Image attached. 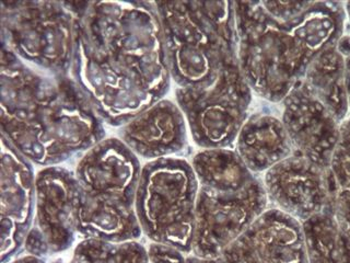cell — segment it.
Here are the masks:
<instances>
[{
  "mask_svg": "<svg viewBox=\"0 0 350 263\" xmlns=\"http://www.w3.org/2000/svg\"><path fill=\"white\" fill-rule=\"evenodd\" d=\"M70 77L109 125L161 101L172 77L156 3H83Z\"/></svg>",
  "mask_w": 350,
  "mask_h": 263,
  "instance_id": "6da1fadb",
  "label": "cell"
},
{
  "mask_svg": "<svg viewBox=\"0 0 350 263\" xmlns=\"http://www.w3.org/2000/svg\"><path fill=\"white\" fill-rule=\"evenodd\" d=\"M120 136L136 156L169 158L185 149V116L178 105L161 100L124 125Z\"/></svg>",
  "mask_w": 350,
  "mask_h": 263,
  "instance_id": "9a60e30c",
  "label": "cell"
},
{
  "mask_svg": "<svg viewBox=\"0 0 350 263\" xmlns=\"http://www.w3.org/2000/svg\"><path fill=\"white\" fill-rule=\"evenodd\" d=\"M235 142V151L253 175L266 173L293 153L282 118L269 108L249 115Z\"/></svg>",
  "mask_w": 350,
  "mask_h": 263,
  "instance_id": "2e32d148",
  "label": "cell"
},
{
  "mask_svg": "<svg viewBox=\"0 0 350 263\" xmlns=\"http://www.w3.org/2000/svg\"><path fill=\"white\" fill-rule=\"evenodd\" d=\"M345 9H346V14H347L348 20H349L350 22V3L345 5Z\"/></svg>",
  "mask_w": 350,
  "mask_h": 263,
  "instance_id": "83f0119b",
  "label": "cell"
},
{
  "mask_svg": "<svg viewBox=\"0 0 350 263\" xmlns=\"http://www.w3.org/2000/svg\"><path fill=\"white\" fill-rule=\"evenodd\" d=\"M238 60L257 96L280 103L306 75L312 62L345 34V5L309 1L289 19L271 16L262 1L234 3Z\"/></svg>",
  "mask_w": 350,
  "mask_h": 263,
  "instance_id": "3957f363",
  "label": "cell"
},
{
  "mask_svg": "<svg viewBox=\"0 0 350 263\" xmlns=\"http://www.w3.org/2000/svg\"><path fill=\"white\" fill-rule=\"evenodd\" d=\"M25 249L34 257L44 258L51 255L49 244L38 226H33L25 241Z\"/></svg>",
  "mask_w": 350,
  "mask_h": 263,
  "instance_id": "cb8c5ba5",
  "label": "cell"
},
{
  "mask_svg": "<svg viewBox=\"0 0 350 263\" xmlns=\"http://www.w3.org/2000/svg\"><path fill=\"white\" fill-rule=\"evenodd\" d=\"M198 190L194 169L184 159L169 157L146 164L135 199L142 233L153 242L191 253Z\"/></svg>",
  "mask_w": 350,
  "mask_h": 263,
  "instance_id": "8992f818",
  "label": "cell"
},
{
  "mask_svg": "<svg viewBox=\"0 0 350 263\" xmlns=\"http://www.w3.org/2000/svg\"><path fill=\"white\" fill-rule=\"evenodd\" d=\"M142 233L135 206L90 197L83 191L78 228L82 238L120 244L135 241Z\"/></svg>",
  "mask_w": 350,
  "mask_h": 263,
  "instance_id": "e0dca14e",
  "label": "cell"
},
{
  "mask_svg": "<svg viewBox=\"0 0 350 263\" xmlns=\"http://www.w3.org/2000/svg\"><path fill=\"white\" fill-rule=\"evenodd\" d=\"M268 199L260 179L234 192L216 191L200 186L195 213L193 255L221 257L264 212Z\"/></svg>",
  "mask_w": 350,
  "mask_h": 263,
  "instance_id": "ba28073f",
  "label": "cell"
},
{
  "mask_svg": "<svg viewBox=\"0 0 350 263\" xmlns=\"http://www.w3.org/2000/svg\"><path fill=\"white\" fill-rule=\"evenodd\" d=\"M1 135L33 164L54 167L98 145L104 121L70 76L42 74L1 51Z\"/></svg>",
  "mask_w": 350,
  "mask_h": 263,
  "instance_id": "7a4b0ae2",
  "label": "cell"
},
{
  "mask_svg": "<svg viewBox=\"0 0 350 263\" xmlns=\"http://www.w3.org/2000/svg\"><path fill=\"white\" fill-rule=\"evenodd\" d=\"M175 96L193 140L204 149L230 147L249 118L252 89L239 60L228 64L206 87L178 88Z\"/></svg>",
  "mask_w": 350,
  "mask_h": 263,
  "instance_id": "52a82bcc",
  "label": "cell"
},
{
  "mask_svg": "<svg viewBox=\"0 0 350 263\" xmlns=\"http://www.w3.org/2000/svg\"><path fill=\"white\" fill-rule=\"evenodd\" d=\"M186 263H224L221 257L219 258H200L196 255H189L186 258Z\"/></svg>",
  "mask_w": 350,
  "mask_h": 263,
  "instance_id": "484cf974",
  "label": "cell"
},
{
  "mask_svg": "<svg viewBox=\"0 0 350 263\" xmlns=\"http://www.w3.org/2000/svg\"><path fill=\"white\" fill-rule=\"evenodd\" d=\"M36 180L30 160L1 135V263L21 251L32 228Z\"/></svg>",
  "mask_w": 350,
  "mask_h": 263,
  "instance_id": "30bf717a",
  "label": "cell"
},
{
  "mask_svg": "<svg viewBox=\"0 0 350 263\" xmlns=\"http://www.w3.org/2000/svg\"><path fill=\"white\" fill-rule=\"evenodd\" d=\"M262 184L273 208L301 224L331 206L327 170L297 153L267 170Z\"/></svg>",
  "mask_w": 350,
  "mask_h": 263,
  "instance_id": "9c48e42d",
  "label": "cell"
},
{
  "mask_svg": "<svg viewBox=\"0 0 350 263\" xmlns=\"http://www.w3.org/2000/svg\"><path fill=\"white\" fill-rule=\"evenodd\" d=\"M200 186L222 192L240 191L256 179L237 151L204 149L191 162Z\"/></svg>",
  "mask_w": 350,
  "mask_h": 263,
  "instance_id": "d6986e66",
  "label": "cell"
},
{
  "mask_svg": "<svg viewBox=\"0 0 350 263\" xmlns=\"http://www.w3.org/2000/svg\"><path fill=\"white\" fill-rule=\"evenodd\" d=\"M36 218L51 255L69 249L79 228L83 190L75 173L65 168L46 167L36 175Z\"/></svg>",
  "mask_w": 350,
  "mask_h": 263,
  "instance_id": "8fae6325",
  "label": "cell"
},
{
  "mask_svg": "<svg viewBox=\"0 0 350 263\" xmlns=\"http://www.w3.org/2000/svg\"><path fill=\"white\" fill-rule=\"evenodd\" d=\"M224 263H309L304 228L277 208H267L221 255Z\"/></svg>",
  "mask_w": 350,
  "mask_h": 263,
  "instance_id": "7c38bea8",
  "label": "cell"
},
{
  "mask_svg": "<svg viewBox=\"0 0 350 263\" xmlns=\"http://www.w3.org/2000/svg\"><path fill=\"white\" fill-rule=\"evenodd\" d=\"M83 3L1 1L3 49L45 74L70 76Z\"/></svg>",
  "mask_w": 350,
  "mask_h": 263,
  "instance_id": "5b68a950",
  "label": "cell"
},
{
  "mask_svg": "<svg viewBox=\"0 0 350 263\" xmlns=\"http://www.w3.org/2000/svg\"><path fill=\"white\" fill-rule=\"evenodd\" d=\"M282 120L293 153L328 170L338 142L340 124L302 80L282 100Z\"/></svg>",
  "mask_w": 350,
  "mask_h": 263,
  "instance_id": "4fadbf2b",
  "label": "cell"
},
{
  "mask_svg": "<svg viewBox=\"0 0 350 263\" xmlns=\"http://www.w3.org/2000/svg\"><path fill=\"white\" fill-rule=\"evenodd\" d=\"M337 49L345 60V85L347 92L348 105L350 111V34L345 33L337 43Z\"/></svg>",
  "mask_w": 350,
  "mask_h": 263,
  "instance_id": "d4e9b609",
  "label": "cell"
},
{
  "mask_svg": "<svg viewBox=\"0 0 350 263\" xmlns=\"http://www.w3.org/2000/svg\"><path fill=\"white\" fill-rule=\"evenodd\" d=\"M8 263H46L43 258L34 257V255H27V257L19 258L16 260H11Z\"/></svg>",
  "mask_w": 350,
  "mask_h": 263,
  "instance_id": "4316f807",
  "label": "cell"
},
{
  "mask_svg": "<svg viewBox=\"0 0 350 263\" xmlns=\"http://www.w3.org/2000/svg\"><path fill=\"white\" fill-rule=\"evenodd\" d=\"M149 263H186L185 253L169 245L152 242L149 247Z\"/></svg>",
  "mask_w": 350,
  "mask_h": 263,
  "instance_id": "603a6c76",
  "label": "cell"
},
{
  "mask_svg": "<svg viewBox=\"0 0 350 263\" xmlns=\"http://www.w3.org/2000/svg\"><path fill=\"white\" fill-rule=\"evenodd\" d=\"M309 263H350V237L342 231L331 208L302 223Z\"/></svg>",
  "mask_w": 350,
  "mask_h": 263,
  "instance_id": "ffe728a7",
  "label": "cell"
},
{
  "mask_svg": "<svg viewBox=\"0 0 350 263\" xmlns=\"http://www.w3.org/2000/svg\"><path fill=\"white\" fill-rule=\"evenodd\" d=\"M334 206L350 210V116L340 124L338 142L327 170Z\"/></svg>",
  "mask_w": 350,
  "mask_h": 263,
  "instance_id": "7402d4cb",
  "label": "cell"
},
{
  "mask_svg": "<svg viewBox=\"0 0 350 263\" xmlns=\"http://www.w3.org/2000/svg\"><path fill=\"white\" fill-rule=\"evenodd\" d=\"M53 263H149V259L145 247L136 241L115 244L83 239L77 245L69 262L58 259Z\"/></svg>",
  "mask_w": 350,
  "mask_h": 263,
  "instance_id": "44dd1931",
  "label": "cell"
},
{
  "mask_svg": "<svg viewBox=\"0 0 350 263\" xmlns=\"http://www.w3.org/2000/svg\"><path fill=\"white\" fill-rule=\"evenodd\" d=\"M142 168L123 142L109 138L98 142L77 166V180L85 195L135 206Z\"/></svg>",
  "mask_w": 350,
  "mask_h": 263,
  "instance_id": "5bb4252c",
  "label": "cell"
},
{
  "mask_svg": "<svg viewBox=\"0 0 350 263\" xmlns=\"http://www.w3.org/2000/svg\"><path fill=\"white\" fill-rule=\"evenodd\" d=\"M156 7L178 88L206 87L238 60L234 3L158 1Z\"/></svg>",
  "mask_w": 350,
  "mask_h": 263,
  "instance_id": "277c9868",
  "label": "cell"
},
{
  "mask_svg": "<svg viewBox=\"0 0 350 263\" xmlns=\"http://www.w3.org/2000/svg\"><path fill=\"white\" fill-rule=\"evenodd\" d=\"M301 80L339 123L348 118L349 105L345 85V60L337 45L321 53Z\"/></svg>",
  "mask_w": 350,
  "mask_h": 263,
  "instance_id": "ac0fdd59",
  "label": "cell"
}]
</instances>
